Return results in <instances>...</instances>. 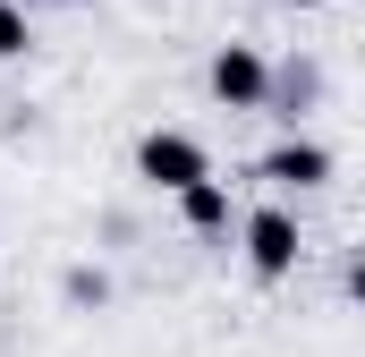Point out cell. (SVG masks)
Instances as JSON below:
<instances>
[{"instance_id": "6da1fadb", "label": "cell", "mask_w": 365, "mask_h": 357, "mask_svg": "<svg viewBox=\"0 0 365 357\" xmlns=\"http://www.w3.org/2000/svg\"><path fill=\"white\" fill-rule=\"evenodd\" d=\"M136 171L153 178V187H170V196H179V187H195V178H212V162H204V145H195V136L153 128V136L136 145Z\"/></svg>"}, {"instance_id": "7a4b0ae2", "label": "cell", "mask_w": 365, "mask_h": 357, "mask_svg": "<svg viewBox=\"0 0 365 357\" xmlns=\"http://www.w3.org/2000/svg\"><path fill=\"white\" fill-rule=\"evenodd\" d=\"M212 102H230V111H264V102H272V69H264V51H247V43L212 51Z\"/></svg>"}, {"instance_id": "3957f363", "label": "cell", "mask_w": 365, "mask_h": 357, "mask_svg": "<svg viewBox=\"0 0 365 357\" xmlns=\"http://www.w3.org/2000/svg\"><path fill=\"white\" fill-rule=\"evenodd\" d=\"M247 264L264 272V281H280V272L297 264V221H289L280 204H264V213H247Z\"/></svg>"}, {"instance_id": "277c9868", "label": "cell", "mask_w": 365, "mask_h": 357, "mask_svg": "<svg viewBox=\"0 0 365 357\" xmlns=\"http://www.w3.org/2000/svg\"><path fill=\"white\" fill-rule=\"evenodd\" d=\"M264 178H272V187H323V178H331V154L306 145V136H289V145L264 154Z\"/></svg>"}, {"instance_id": "5b68a950", "label": "cell", "mask_w": 365, "mask_h": 357, "mask_svg": "<svg viewBox=\"0 0 365 357\" xmlns=\"http://www.w3.org/2000/svg\"><path fill=\"white\" fill-rule=\"evenodd\" d=\"M179 213H187V230H230V196H221V178L179 187Z\"/></svg>"}, {"instance_id": "8992f818", "label": "cell", "mask_w": 365, "mask_h": 357, "mask_svg": "<svg viewBox=\"0 0 365 357\" xmlns=\"http://www.w3.org/2000/svg\"><path fill=\"white\" fill-rule=\"evenodd\" d=\"M17 51H26V9L0 0V60H17Z\"/></svg>"}, {"instance_id": "52a82bcc", "label": "cell", "mask_w": 365, "mask_h": 357, "mask_svg": "<svg viewBox=\"0 0 365 357\" xmlns=\"http://www.w3.org/2000/svg\"><path fill=\"white\" fill-rule=\"evenodd\" d=\"M349 298L365 306V256H349Z\"/></svg>"}, {"instance_id": "ba28073f", "label": "cell", "mask_w": 365, "mask_h": 357, "mask_svg": "<svg viewBox=\"0 0 365 357\" xmlns=\"http://www.w3.org/2000/svg\"><path fill=\"white\" fill-rule=\"evenodd\" d=\"M289 9H323V0H289Z\"/></svg>"}]
</instances>
